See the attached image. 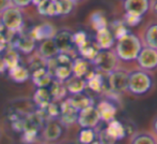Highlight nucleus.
<instances>
[{"instance_id": "f8f14e48", "label": "nucleus", "mask_w": 157, "mask_h": 144, "mask_svg": "<svg viewBox=\"0 0 157 144\" xmlns=\"http://www.w3.org/2000/svg\"><path fill=\"white\" fill-rule=\"evenodd\" d=\"M141 41L143 46L157 50V21L151 22L144 27Z\"/></svg>"}, {"instance_id": "f257e3e1", "label": "nucleus", "mask_w": 157, "mask_h": 144, "mask_svg": "<svg viewBox=\"0 0 157 144\" xmlns=\"http://www.w3.org/2000/svg\"><path fill=\"white\" fill-rule=\"evenodd\" d=\"M142 47L143 44L141 39L137 35L129 31L124 37L116 40L114 52L120 60L129 63L137 59Z\"/></svg>"}, {"instance_id": "9b49d317", "label": "nucleus", "mask_w": 157, "mask_h": 144, "mask_svg": "<svg viewBox=\"0 0 157 144\" xmlns=\"http://www.w3.org/2000/svg\"><path fill=\"white\" fill-rule=\"evenodd\" d=\"M37 53L38 56H40L46 61L55 58L59 54L58 48L53 39H48L40 42L37 47Z\"/></svg>"}, {"instance_id": "412c9836", "label": "nucleus", "mask_w": 157, "mask_h": 144, "mask_svg": "<svg viewBox=\"0 0 157 144\" xmlns=\"http://www.w3.org/2000/svg\"><path fill=\"white\" fill-rule=\"evenodd\" d=\"M67 100L69 101L70 104L75 110H78V111H81V110L85 109V108L94 105L93 104V99L90 98L88 95L84 94V93L78 94V95H73V96H71L70 98H68Z\"/></svg>"}, {"instance_id": "c756f323", "label": "nucleus", "mask_w": 157, "mask_h": 144, "mask_svg": "<svg viewBox=\"0 0 157 144\" xmlns=\"http://www.w3.org/2000/svg\"><path fill=\"white\" fill-rule=\"evenodd\" d=\"M130 144H157V139L150 132H138L132 135Z\"/></svg>"}, {"instance_id": "20e7f679", "label": "nucleus", "mask_w": 157, "mask_h": 144, "mask_svg": "<svg viewBox=\"0 0 157 144\" xmlns=\"http://www.w3.org/2000/svg\"><path fill=\"white\" fill-rule=\"evenodd\" d=\"M0 22H1V25L9 31L18 32L24 27V14L21 9L11 6L0 15Z\"/></svg>"}, {"instance_id": "ddd939ff", "label": "nucleus", "mask_w": 157, "mask_h": 144, "mask_svg": "<svg viewBox=\"0 0 157 144\" xmlns=\"http://www.w3.org/2000/svg\"><path fill=\"white\" fill-rule=\"evenodd\" d=\"M99 50H111L115 44V38H114L112 31L110 30L109 26L101 30L96 31V38H95Z\"/></svg>"}, {"instance_id": "7c9ffc66", "label": "nucleus", "mask_w": 157, "mask_h": 144, "mask_svg": "<svg viewBox=\"0 0 157 144\" xmlns=\"http://www.w3.org/2000/svg\"><path fill=\"white\" fill-rule=\"evenodd\" d=\"M109 28L113 33L115 40L121 39V38L124 37L125 35H127L129 32L128 27L124 24V22L122 20H115L114 22H112Z\"/></svg>"}, {"instance_id": "72a5a7b5", "label": "nucleus", "mask_w": 157, "mask_h": 144, "mask_svg": "<svg viewBox=\"0 0 157 144\" xmlns=\"http://www.w3.org/2000/svg\"><path fill=\"white\" fill-rule=\"evenodd\" d=\"M3 60H5L6 65H7L8 70L12 69V68L20 65V55L14 50L9 51V52L6 54V56L3 57Z\"/></svg>"}, {"instance_id": "37998d69", "label": "nucleus", "mask_w": 157, "mask_h": 144, "mask_svg": "<svg viewBox=\"0 0 157 144\" xmlns=\"http://www.w3.org/2000/svg\"><path fill=\"white\" fill-rule=\"evenodd\" d=\"M44 0H33V5L36 6V7H38V6L40 5L41 2H43Z\"/></svg>"}, {"instance_id": "aec40b11", "label": "nucleus", "mask_w": 157, "mask_h": 144, "mask_svg": "<svg viewBox=\"0 0 157 144\" xmlns=\"http://www.w3.org/2000/svg\"><path fill=\"white\" fill-rule=\"evenodd\" d=\"M38 13L46 17L58 16V6L57 0H44L37 7Z\"/></svg>"}, {"instance_id": "a18cd8bd", "label": "nucleus", "mask_w": 157, "mask_h": 144, "mask_svg": "<svg viewBox=\"0 0 157 144\" xmlns=\"http://www.w3.org/2000/svg\"><path fill=\"white\" fill-rule=\"evenodd\" d=\"M72 2H74L75 5H78V3H81V2H84L85 0H71Z\"/></svg>"}, {"instance_id": "79ce46f5", "label": "nucleus", "mask_w": 157, "mask_h": 144, "mask_svg": "<svg viewBox=\"0 0 157 144\" xmlns=\"http://www.w3.org/2000/svg\"><path fill=\"white\" fill-rule=\"evenodd\" d=\"M152 127H153V130L155 131V133L157 135V116L153 119V124H152Z\"/></svg>"}, {"instance_id": "4c0bfd02", "label": "nucleus", "mask_w": 157, "mask_h": 144, "mask_svg": "<svg viewBox=\"0 0 157 144\" xmlns=\"http://www.w3.org/2000/svg\"><path fill=\"white\" fill-rule=\"evenodd\" d=\"M10 1H11L12 7H15L21 10L25 9V8L33 5V0H10Z\"/></svg>"}, {"instance_id": "6e6552de", "label": "nucleus", "mask_w": 157, "mask_h": 144, "mask_svg": "<svg viewBox=\"0 0 157 144\" xmlns=\"http://www.w3.org/2000/svg\"><path fill=\"white\" fill-rule=\"evenodd\" d=\"M99 122H100V117H99L98 111H97L95 105H90L85 109L78 111V123L82 128H96L98 126Z\"/></svg>"}, {"instance_id": "e433bc0d", "label": "nucleus", "mask_w": 157, "mask_h": 144, "mask_svg": "<svg viewBox=\"0 0 157 144\" xmlns=\"http://www.w3.org/2000/svg\"><path fill=\"white\" fill-rule=\"evenodd\" d=\"M98 141L100 142L101 144H115L116 142H117L107 132L105 129L101 130L100 132L98 133Z\"/></svg>"}, {"instance_id": "bb28decb", "label": "nucleus", "mask_w": 157, "mask_h": 144, "mask_svg": "<svg viewBox=\"0 0 157 144\" xmlns=\"http://www.w3.org/2000/svg\"><path fill=\"white\" fill-rule=\"evenodd\" d=\"M33 101L40 108L45 109L52 102V96L50 94V90L48 88H38L33 95Z\"/></svg>"}, {"instance_id": "dca6fc26", "label": "nucleus", "mask_w": 157, "mask_h": 144, "mask_svg": "<svg viewBox=\"0 0 157 144\" xmlns=\"http://www.w3.org/2000/svg\"><path fill=\"white\" fill-rule=\"evenodd\" d=\"M96 109L98 111L100 120L103 122H111L115 118L116 115V107L114 103L108 100H102L96 105Z\"/></svg>"}, {"instance_id": "a19ab883", "label": "nucleus", "mask_w": 157, "mask_h": 144, "mask_svg": "<svg viewBox=\"0 0 157 144\" xmlns=\"http://www.w3.org/2000/svg\"><path fill=\"white\" fill-rule=\"evenodd\" d=\"M6 70H8L7 65H6L3 58H0V74H1V73H3Z\"/></svg>"}, {"instance_id": "c85d7f7f", "label": "nucleus", "mask_w": 157, "mask_h": 144, "mask_svg": "<svg viewBox=\"0 0 157 144\" xmlns=\"http://www.w3.org/2000/svg\"><path fill=\"white\" fill-rule=\"evenodd\" d=\"M90 23L92 25V27L96 31L101 30L103 28L108 27V21L107 17L105 16V14L101 11H95L92 13L90 17Z\"/></svg>"}, {"instance_id": "a878e982", "label": "nucleus", "mask_w": 157, "mask_h": 144, "mask_svg": "<svg viewBox=\"0 0 157 144\" xmlns=\"http://www.w3.org/2000/svg\"><path fill=\"white\" fill-rule=\"evenodd\" d=\"M15 47L24 54H30L36 48V41L30 37V35H23L16 40Z\"/></svg>"}, {"instance_id": "c03bdc74", "label": "nucleus", "mask_w": 157, "mask_h": 144, "mask_svg": "<svg viewBox=\"0 0 157 144\" xmlns=\"http://www.w3.org/2000/svg\"><path fill=\"white\" fill-rule=\"evenodd\" d=\"M5 42H3V40H0V53L2 52L3 50H5Z\"/></svg>"}, {"instance_id": "58836bf2", "label": "nucleus", "mask_w": 157, "mask_h": 144, "mask_svg": "<svg viewBox=\"0 0 157 144\" xmlns=\"http://www.w3.org/2000/svg\"><path fill=\"white\" fill-rule=\"evenodd\" d=\"M9 7H11V1L10 0H0V15Z\"/></svg>"}, {"instance_id": "5701e85b", "label": "nucleus", "mask_w": 157, "mask_h": 144, "mask_svg": "<svg viewBox=\"0 0 157 144\" xmlns=\"http://www.w3.org/2000/svg\"><path fill=\"white\" fill-rule=\"evenodd\" d=\"M63 133V128H61V125L58 122H48V125L45 126L43 132V137L46 141H56L57 139H59V137Z\"/></svg>"}, {"instance_id": "f03ea898", "label": "nucleus", "mask_w": 157, "mask_h": 144, "mask_svg": "<svg viewBox=\"0 0 157 144\" xmlns=\"http://www.w3.org/2000/svg\"><path fill=\"white\" fill-rule=\"evenodd\" d=\"M154 85V79L148 71L136 69L129 71L127 92L135 96H142L150 92Z\"/></svg>"}, {"instance_id": "0eeeda50", "label": "nucleus", "mask_w": 157, "mask_h": 144, "mask_svg": "<svg viewBox=\"0 0 157 144\" xmlns=\"http://www.w3.org/2000/svg\"><path fill=\"white\" fill-rule=\"evenodd\" d=\"M136 61L139 66V69L148 72L153 71L157 68V50L148 46H143Z\"/></svg>"}, {"instance_id": "4be33fe9", "label": "nucleus", "mask_w": 157, "mask_h": 144, "mask_svg": "<svg viewBox=\"0 0 157 144\" xmlns=\"http://www.w3.org/2000/svg\"><path fill=\"white\" fill-rule=\"evenodd\" d=\"M66 88L67 92L69 94L73 95H78L84 93L86 88V81L85 79H81V78H75L71 77L67 82H66Z\"/></svg>"}, {"instance_id": "39448f33", "label": "nucleus", "mask_w": 157, "mask_h": 144, "mask_svg": "<svg viewBox=\"0 0 157 144\" xmlns=\"http://www.w3.org/2000/svg\"><path fill=\"white\" fill-rule=\"evenodd\" d=\"M129 71L118 67L107 75V84L110 90L114 94H122L127 92Z\"/></svg>"}, {"instance_id": "393cba45", "label": "nucleus", "mask_w": 157, "mask_h": 144, "mask_svg": "<svg viewBox=\"0 0 157 144\" xmlns=\"http://www.w3.org/2000/svg\"><path fill=\"white\" fill-rule=\"evenodd\" d=\"M8 71H9V77L11 78V80L16 83H24L30 78L29 70L22 65L16 66L12 69H9Z\"/></svg>"}, {"instance_id": "f704fd0d", "label": "nucleus", "mask_w": 157, "mask_h": 144, "mask_svg": "<svg viewBox=\"0 0 157 144\" xmlns=\"http://www.w3.org/2000/svg\"><path fill=\"white\" fill-rule=\"evenodd\" d=\"M122 21L124 22V24L126 25L127 27H136L141 23L142 17L132 15V14H129V13H124V16H123Z\"/></svg>"}, {"instance_id": "a211bd4d", "label": "nucleus", "mask_w": 157, "mask_h": 144, "mask_svg": "<svg viewBox=\"0 0 157 144\" xmlns=\"http://www.w3.org/2000/svg\"><path fill=\"white\" fill-rule=\"evenodd\" d=\"M59 111H60V113H59L60 114V122L63 125H71L78 119V111L74 109L68 100H65L61 103Z\"/></svg>"}, {"instance_id": "423d86ee", "label": "nucleus", "mask_w": 157, "mask_h": 144, "mask_svg": "<svg viewBox=\"0 0 157 144\" xmlns=\"http://www.w3.org/2000/svg\"><path fill=\"white\" fill-rule=\"evenodd\" d=\"M53 40H54L59 53L71 55V53L75 47L73 44V32L69 28H61L56 30Z\"/></svg>"}, {"instance_id": "7ed1b4c3", "label": "nucleus", "mask_w": 157, "mask_h": 144, "mask_svg": "<svg viewBox=\"0 0 157 144\" xmlns=\"http://www.w3.org/2000/svg\"><path fill=\"white\" fill-rule=\"evenodd\" d=\"M118 60L115 52L111 50H100L92 61V65L95 67V70L102 73L109 74L112 71L118 68Z\"/></svg>"}, {"instance_id": "cd10ccee", "label": "nucleus", "mask_w": 157, "mask_h": 144, "mask_svg": "<svg viewBox=\"0 0 157 144\" xmlns=\"http://www.w3.org/2000/svg\"><path fill=\"white\" fill-rule=\"evenodd\" d=\"M48 90H50L52 99H55V100H61V99H63L68 93L67 88H66V84L63 83V82L55 81V80H53V82L51 83Z\"/></svg>"}, {"instance_id": "4468645a", "label": "nucleus", "mask_w": 157, "mask_h": 144, "mask_svg": "<svg viewBox=\"0 0 157 144\" xmlns=\"http://www.w3.org/2000/svg\"><path fill=\"white\" fill-rule=\"evenodd\" d=\"M30 78L33 80V84L38 88H46L53 82V78L48 72V67L33 70V73L30 74Z\"/></svg>"}, {"instance_id": "c9c22d12", "label": "nucleus", "mask_w": 157, "mask_h": 144, "mask_svg": "<svg viewBox=\"0 0 157 144\" xmlns=\"http://www.w3.org/2000/svg\"><path fill=\"white\" fill-rule=\"evenodd\" d=\"M88 39H90V37H88V35L85 31L78 30L76 32H73V44L76 48L85 43Z\"/></svg>"}, {"instance_id": "1a4fd4ad", "label": "nucleus", "mask_w": 157, "mask_h": 144, "mask_svg": "<svg viewBox=\"0 0 157 144\" xmlns=\"http://www.w3.org/2000/svg\"><path fill=\"white\" fill-rule=\"evenodd\" d=\"M151 0H123L125 13L143 17L150 11Z\"/></svg>"}, {"instance_id": "f3484780", "label": "nucleus", "mask_w": 157, "mask_h": 144, "mask_svg": "<svg viewBox=\"0 0 157 144\" xmlns=\"http://www.w3.org/2000/svg\"><path fill=\"white\" fill-rule=\"evenodd\" d=\"M90 66H92V63L82 57L74 58L72 61V77L85 79L86 75L92 71Z\"/></svg>"}, {"instance_id": "9d476101", "label": "nucleus", "mask_w": 157, "mask_h": 144, "mask_svg": "<svg viewBox=\"0 0 157 144\" xmlns=\"http://www.w3.org/2000/svg\"><path fill=\"white\" fill-rule=\"evenodd\" d=\"M55 32H56V29L53 27V25H51L50 23H43L33 27L29 35L35 41L41 42L48 39H53Z\"/></svg>"}, {"instance_id": "6ab92c4d", "label": "nucleus", "mask_w": 157, "mask_h": 144, "mask_svg": "<svg viewBox=\"0 0 157 144\" xmlns=\"http://www.w3.org/2000/svg\"><path fill=\"white\" fill-rule=\"evenodd\" d=\"M78 54L81 55L82 58L86 59V60L92 63L100 50H99L96 41H95V40H92L90 38L85 43L82 44L81 46H78Z\"/></svg>"}, {"instance_id": "2eb2a0df", "label": "nucleus", "mask_w": 157, "mask_h": 144, "mask_svg": "<svg viewBox=\"0 0 157 144\" xmlns=\"http://www.w3.org/2000/svg\"><path fill=\"white\" fill-rule=\"evenodd\" d=\"M86 87H88L90 90L96 93H100L103 90L105 86V80L103 78V74L98 72L97 70H92V71L86 75Z\"/></svg>"}, {"instance_id": "2f4dec72", "label": "nucleus", "mask_w": 157, "mask_h": 144, "mask_svg": "<svg viewBox=\"0 0 157 144\" xmlns=\"http://www.w3.org/2000/svg\"><path fill=\"white\" fill-rule=\"evenodd\" d=\"M97 133L95 129L92 128H83L78 135V140L80 144H92L96 141Z\"/></svg>"}, {"instance_id": "ea45409f", "label": "nucleus", "mask_w": 157, "mask_h": 144, "mask_svg": "<svg viewBox=\"0 0 157 144\" xmlns=\"http://www.w3.org/2000/svg\"><path fill=\"white\" fill-rule=\"evenodd\" d=\"M150 11H152L153 14L157 16V0H151Z\"/></svg>"}, {"instance_id": "b1692460", "label": "nucleus", "mask_w": 157, "mask_h": 144, "mask_svg": "<svg viewBox=\"0 0 157 144\" xmlns=\"http://www.w3.org/2000/svg\"><path fill=\"white\" fill-rule=\"evenodd\" d=\"M105 130L115 141L122 140L126 135V128H125V126L116 119H113L108 123V127L105 128Z\"/></svg>"}, {"instance_id": "49530a36", "label": "nucleus", "mask_w": 157, "mask_h": 144, "mask_svg": "<svg viewBox=\"0 0 157 144\" xmlns=\"http://www.w3.org/2000/svg\"><path fill=\"white\" fill-rule=\"evenodd\" d=\"M0 139H1V129H0Z\"/></svg>"}, {"instance_id": "473e14b6", "label": "nucleus", "mask_w": 157, "mask_h": 144, "mask_svg": "<svg viewBox=\"0 0 157 144\" xmlns=\"http://www.w3.org/2000/svg\"><path fill=\"white\" fill-rule=\"evenodd\" d=\"M58 6V16H67L73 12L75 8V3L71 0H57Z\"/></svg>"}]
</instances>
